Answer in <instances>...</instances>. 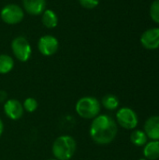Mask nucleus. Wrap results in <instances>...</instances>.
<instances>
[{
    "instance_id": "7",
    "label": "nucleus",
    "mask_w": 159,
    "mask_h": 160,
    "mask_svg": "<svg viewBox=\"0 0 159 160\" xmlns=\"http://www.w3.org/2000/svg\"><path fill=\"white\" fill-rule=\"evenodd\" d=\"M37 48L42 55L52 56L58 51L59 41L55 37L52 35H45L38 39Z\"/></svg>"
},
{
    "instance_id": "1",
    "label": "nucleus",
    "mask_w": 159,
    "mask_h": 160,
    "mask_svg": "<svg viewBox=\"0 0 159 160\" xmlns=\"http://www.w3.org/2000/svg\"><path fill=\"white\" fill-rule=\"evenodd\" d=\"M117 132L118 128L115 120L107 114H98L95 117L89 130L92 140L99 145H106L113 142Z\"/></svg>"
},
{
    "instance_id": "21",
    "label": "nucleus",
    "mask_w": 159,
    "mask_h": 160,
    "mask_svg": "<svg viewBox=\"0 0 159 160\" xmlns=\"http://www.w3.org/2000/svg\"><path fill=\"white\" fill-rule=\"evenodd\" d=\"M3 131H4V124H3V121L2 119L0 118V138L3 134Z\"/></svg>"
},
{
    "instance_id": "14",
    "label": "nucleus",
    "mask_w": 159,
    "mask_h": 160,
    "mask_svg": "<svg viewBox=\"0 0 159 160\" xmlns=\"http://www.w3.org/2000/svg\"><path fill=\"white\" fill-rule=\"evenodd\" d=\"M14 68V60L7 54H0V74H7Z\"/></svg>"
},
{
    "instance_id": "20",
    "label": "nucleus",
    "mask_w": 159,
    "mask_h": 160,
    "mask_svg": "<svg viewBox=\"0 0 159 160\" xmlns=\"http://www.w3.org/2000/svg\"><path fill=\"white\" fill-rule=\"evenodd\" d=\"M7 100V94L4 90H0V104L5 103Z\"/></svg>"
},
{
    "instance_id": "4",
    "label": "nucleus",
    "mask_w": 159,
    "mask_h": 160,
    "mask_svg": "<svg viewBox=\"0 0 159 160\" xmlns=\"http://www.w3.org/2000/svg\"><path fill=\"white\" fill-rule=\"evenodd\" d=\"M11 50L17 60L26 62L32 54V48L29 41L22 36L16 37L11 42Z\"/></svg>"
},
{
    "instance_id": "9",
    "label": "nucleus",
    "mask_w": 159,
    "mask_h": 160,
    "mask_svg": "<svg viewBox=\"0 0 159 160\" xmlns=\"http://www.w3.org/2000/svg\"><path fill=\"white\" fill-rule=\"evenodd\" d=\"M142 46L148 50H156L159 48V28H150L144 31L141 37Z\"/></svg>"
},
{
    "instance_id": "5",
    "label": "nucleus",
    "mask_w": 159,
    "mask_h": 160,
    "mask_svg": "<svg viewBox=\"0 0 159 160\" xmlns=\"http://www.w3.org/2000/svg\"><path fill=\"white\" fill-rule=\"evenodd\" d=\"M2 21L7 24H17L20 23L24 18V11L22 7L16 4L6 5L0 12Z\"/></svg>"
},
{
    "instance_id": "22",
    "label": "nucleus",
    "mask_w": 159,
    "mask_h": 160,
    "mask_svg": "<svg viewBox=\"0 0 159 160\" xmlns=\"http://www.w3.org/2000/svg\"><path fill=\"white\" fill-rule=\"evenodd\" d=\"M48 160H57L56 158H50V159H48Z\"/></svg>"
},
{
    "instance_id": "13",
    "label": "nucleus",
    "mask_w": 159,
    "mask_h": 160,
    "mask_svg": "<svg viewBox=\"0 0 159 160\" xmlns=\"http://www.w3.org/2000/svg\"><path fill=\"white\" fill-rule=\"evenodd\" d=\"M41 22L42 24L49 29L55 28L58 24V17L53 10L45 9L42 13Z\"/></svg>"
},
{
    "instance_id": "11",
    "label": "nucleus",
    "mask_w": 159,
    "mask_h": 160,
    "mask_svg": "<svg viewBox=\"0 0 159 160\" xmlns=\"http://www.w3.org/2000/svg\"><path fill=\"white\" fill-rule=\"evenodd\" d=\"M46 0H22L24 10L33 16L42 14L46 9Z\"/></svg>"
},
{
    "instance_id": "10",
    "label": "nucleus",
    "mask_w": 159,
    "mask_h": 160,
    "mask_svg": "<svg viewBox=\"0 0 159 160\" xmlns=\"http://www.w3.org/2000/svg\"><path fill=\"white\" fill-rule=\"evenodd\" d=\"M144 132L148 139L159 141V115L149 117L144 124Z\"/></svg>"
},
{
    "instance_id": "17",
    "label": "nucleus",
    "mask_w": 159,
    "mask_h": 160,
    "mask_svg": "<svg viewBox=\"0 0 159 160\" xmlns=\"http://www.w3.org/2000/svg\"><path fill=\"white\" fill-rule=\"evenodd\" d=\"M22 106H23V110L26 111L27 112H34L37 109L38 103H37L36 98H27L24 99V101L22 103Z\"/></svg>"
},
{
    "instance_id": "23",
    "label": "nucleus",
    "mask_w": 159,
    "mask_h": 160,
    "mask_svg": "<svg viewBox=\"0 0 159 160\" xmlns=\"http://www.w3.org/2000/svg\"><path fill=\"white\" fill-rule=\"evenodd\" d=\"M140 160H147L146 158H142V159H140Z\"/></svg>"
},
{
    "instance_id": "3",
    "label": "nucleus",
    "mask_w": 159,
    "mask_h": 160,
    "mask_svg": "<svg viewBox=\"0 0 159 160\" xmlns=\"http://www.w3.org/2000/svg\"><path fill=\"white\" fill-rule=\"evenodd\" d=\"M100 102L94 97L81 98L75 106L77 114L84 119H94L100 112Z\"/></svg>"
},
{
    "instance_id": "18",
    "label": "nucleus",
    "mask_w": 159,
    "mask_h": 160,
    "mask_svg": "<svg viewBox=\"0 0 159 160\" xmlns=\"http://www.w3.org/2000/svg\"><path fill=\"white\" fill-rule=\"evenodd\" d=\"M150 15L154 22L159 23V0H155L150 7Z\"/></svg>"
},
{
    "instance_id": "19",
    "label": "nucleus",
    "mask_w": 159,
    "mask_h": 160,
    "mask_svg": "<svg viewBox=\"0 0 159 160\" xmlns=\"http://www.w3.org/2000/svg\"><path fill=\"white\" fill-rule=\"evenodd\" d=\"M81 6L87 9H93L97 7L99 0H79Z\"/></svg>"
},
{
    "instance_id": "12",
    "label": "nucleus",
    "mask_w": 159,
    "mask_h": 160,
    "mask_svg": "<svg viewBox=\"0 0 159 160\" xmlns=\"http://www.w3.org/2000/svg\"><path fill=\"white\" fill-rule=\"evenodd\" d=\"M143 156L148 160H157L159 158V141H151L144 145Z\"/></svg>"
},
{
    "instance_id": "15",
    "label": "nucleus",
    "mask_w": 159,
    "mask_h": 160,
    "mask_svg": "<svg viewBox=\"0 0 159 160\" xmlns=\"http://www.w3.org/2000/svg\"><path fill=\"white\" fill-rule=\"evenodd\" d=\"M147 136L143 130L135 129L130 134V141L136 146H143L147 143Z\"/></svg>"
},
{
    "instance_id": "2",
    "label": "nucleus",
    "mask_w": 159,
    "mask_h": 160,
    "mask_svg": "<svg viewBox=\"0 0 159 160\" xmlns=\"http://www.w3.org/2000/svg\"><path fill=\"white\" fill-rule=\"evenodd\" d=\"M76 149L77 142L75 139L69 135H62L56 138L52 147V155L57 160H69L72 158Z\"/></svg>"
},
{
    "instance_id": "16",
    "label": "nucleus",
    "mask_w": 159,
    "mask_h": 160,
    "mask_svg": "<svg viewBox=\"0 0 159 160\" xmlns=\"http://www.w3.org/2000/svg\"><path fill=\"white\" fill-rule=\"evenodd\" d=\"M101 102L102 106L109 111H114L119 107V99L114 95H106L105 97H103Z\"/></svg>"
},
{
    "instance_id": "8",
    "label": "nucleus",
    "mask_w": 159,
    "mask_h": 160,
    "mask_svg": "<svg viewBox=\"0 0 159 160\" xmlns=\"http://www.w3.org/2000/svg\"><path fill=\"white\" fill-rule=\"evenodd\" d=\"M23 106L18 99L7 98L4 103V112L7 117L11 120H19L23 115Z\"/></svg>"
},
{
    "instance_id": "6",
    "label": "nucleus",
    "mask_w": 159,
    "mask_h": 160,
    "mask_svg": "<svg viewBox=\"0 0 159 160\" xmlns=\"http://www.w3.org/2000/svg\"><path fill=\"white\" fill-rule=\"evenodd\" d=\"M116 121L119 126L128 130L135 129L139 123L137 113L128 107H124L117 111Z\"/></svg>"
}]
</instances>
